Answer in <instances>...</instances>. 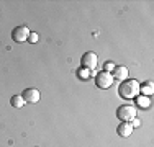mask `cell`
<instances>
[{
    "label": "cell",
    "instance_id": "cell-15",
    "mask_svg": "<svg viewBox=\"0 0 154 147\" xmlns=\"http://www.w3.org/2000/svg\"><path fill=\"white\" fill-rule=\"evenodd\" d=\"M89 70H85V69H80V70H79V75L80 77H82V79H87V77H89Z\"/></svg>",
    "mask_w": 154,
    "mask_h": 147
},
{
    "label": "cell",
    "instance_id": "cell-2",
    "mask_svg": "<svg viewBox=\"0 0 154 147\" xmlns=\"http://www.w3.org/2000/svg\"><path fill=\"white\" fill-rule=\"evenodd\" d=\"M136 106L133 105H122L118 110H116V116H118L120 121H123V123H130L133 118H136Z\"/></svg>",
    "mask_w": 154,
    "mask_h": 147
},
{
    "label": "cell",
    "instance_id": "cell-12",
    "mask_svg": "<svg viewBox=\"0 0 154 147\" xmlns=\"http://www.w3.org/2000/svg\"><path fill=\"white\" fill-rule=\"evenodd\" d=\"M115 67H116V65L113 64V62H105V65H103L105 72H108V74H112L113 70H115Z\"/></svg>",
    "mask_w": 154,
    "mask_h": 147
},
{
    "label": "cell",
    "instance_id": "cell-11",
    "mask_svg": "<svg viewBox=\"0 0 154 147\" xmlns=\"http://www.w3.org/2000/svg\"><path fill=\"white\" fill-rule=\"evenodd\" d=\"M136 103H138V106H141V108H149V106H151V98L141 95V97H136Z\"/></svg>",
    "mask_w": 154,
    "mask_h": 147
},
{
    "label": "cell",
    "instance_id": "cell-13",
    "mask_svg": "<svg viewBox=\"0 0 154 147\" xmlns=\"http://www.w3.org/2000/svg\"><path fill=\"white\" fill-rule=\"evenodd\" d=\"M38 33H30V38H28V43H31V44H35L36 41H38Z\"/></svg>",
    "mask_w": 154,
    "mask_h": 147
},
{
    "label": "cell",
    "instance_id": "cell-9",
    "mask_svg": "<svg viewBox=\"0 0 154 147\" xmlns=\"http://www.w3.org/2000/svg\"><path fill=\"white\" fill-rule=\"evenodd\" d=\"M152 92H154V85H152L151 82L144 83V85H139V93L144 95V97H149V95H152Z\"/></svg>",
    "mask_w": 154,
    "mask_h": 147
},
{
    "label": "cell",
    "instance_id": "cell-6",
    "mask_svg": "<svg viewBox=\"0 0 154 147\" xmlns=\"http://www.w3.org/2000/svg\"><path fill=\"white\" fill-rule=\"evenodd\" d=\"M21 97H23L25 103H38L39 98H41V93H39V90H36V88H26V90L21 93Z\"/></svg>",
    "mask_w": 154,
    "mask_h": 147
},
{
    "label": "cell",
    "instance_id": "cell-7",
    "mask_svg": "<svg viewBox=\"0 0 154 147\" xmlns=\"http://www.w3.org/2000/svg\"><path fill=\"white\" fill-rule=\"evenodd\" d=\"M113 80H118V82H125V80L128 79V69L125 67V65H116L115 70L112 74Z\"/></svg>",
    "mask_w": 154,
    "mask_h": 147
},
{
    "label": "cell",
    "instance_id": "cell-10",
    "mask_svg": "<svg viewBox=\"0 0 154 147\" xmlns=\"http://www.w3.org/2000/svg\"><path fill=\"white\" fill-rule=\"evenodd\" d=\"M10 103H12L13 108H23L25 100H23V97H21V95H13L12 100H10Z\"/></svg>",
    "mask_w": 154,
    "mask_h": 147
},
{
    "label": "cell",
    "instance_id": "cell-8",
    "mask_svg": "<svg viewBox=\"0 0 154 147\" xmlns=\"http://www.w3.org/2000/svg\"><path fill=\"white\" fill-rule=\"evenodd\" d=\"M133 129L134 128L131 126L130 123H122V124H118V128H116V132H118L122 137H130V136L133 134Z\"/></svg>",
    "mask_w": 154,
    "mask_h": 147
},
{
    "label": "cell",
    "instance_id": "cell-5",
    "mask_svg": "<svg viewBox=\"0 0 154 147\" xmlns=\"http://www.w3.org/2000/svg\"><path fill=\"white\" fill-rule=\"evenodd\" d=\"M30 28L25 26V25H21V26H17L15 29H13L12 33V38L15 43H26L28 38H30Z\"/></svg>",
    "mask_w": 154,
    "mask_h": 147
},
{
    "label": "cell",
    "instance_id": "cell-3",
    "mask_svg": "<svg viewBox=\"0 0 154 147\" xmlns=\"http://www.w3.org/2000/svg\"><path fill=\"white\" fill-rule=\"evenodd\" d=\"M80 64H82V69H85V70L92 72L94 69H97V64H98V57L97 54L92 52V51H89V52H85L80 59Z\"/></svg>",
    "mask_w": 154,
    "mask_h": 147
},
{
    "label": "cell",
    "instance_id": "cell-1",
    "mask_svg": "<svg viewBox=\"0 0 154 147\" xmlns=\"http://www.w3.org/2000/svg\"><path fill=\"white\" fill-rule=\"evenodd\" d=\"M118 93L120 97L126 98V100H131V98H136L139 95V82L138 80H125V82L120 83L118 87Z\"/></svg>",
    "mask_w": 154,
    "mask_h": 147
},
{
    "label": "cell",
    "instance_id": "cell-14",
    "mask_svg": "<svg viewBox=\"0 0 154 147\" xmlns=\"http://www.w3.org/2000/svg\"><path fill=\"white\" fill-rule=\"evenodd\" d=\"M130 124H131V126H133V128H139V126H141V121H139L138 118H133Z\"/></svg>",
    "mask_w": 154,
    "mask_h": 147
},
{
    "label": "cell",
    "instance_id": "cell-4",
    "mask_svg": "<svg viewBox=\"0 0 154 147\" xmlns=\"http://www.w3.org/2000/svg\"><path fill=\"white\" fill-rule=\"evenodd\" d=\"M113 77H112V74H108V72H105V70H102V72H98L97 74V77H95V85H97L98 88H102V90H107V88H110L113 85Z\"/></svg>",
    "mask_w": 154,
    "mask_h": 147
}]
</instances>
